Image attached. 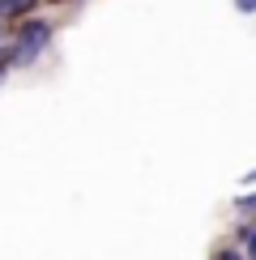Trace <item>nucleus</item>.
Segmentation results:
<instances>
[{
  "instance_id": "obj_6",
  "label": "nucleus",
  "mask_w": 256,
  "mask_h": 260,
  "mask_svg": "<svg viewBox=\"0 0 256 260\" xmlns=\"http://www.w3.org/2000/svg\"><path fill=\"white\" fill-rule=\"evenodd\" d=\"M235 5H239L243 13H252V9H256V0H235Z\"/></svg>"
},
{
  "instance_id": "obj_1",
  "label": "nucleus",
  "mask_w": 256,
  "mask_h": 260,
  "mask_svg": "<svg viewBox=\"0 0 256 260\" xmlns=\"http://www.w3.org/2000/svg\"><path fill=\"white\" fill-rule=\"evenodd\" d=\"M47 39H51V26H47V21H26V26H21V35H17V47L9 51L13 64H30L43 47H47Z\"/></svg>"
},
{
  "instance_id": "obj_2",
  "label": "nucleus",
  "mask_w": 256,
  "mask_h": 260,
  "mask_svg": "<svg viewBox=\"0 0 256 260\" xmlns=\"http://www.w3.org/2000/svg\"><path fill=\"white\" fill-rule=\"evenodd\" d=\"M35 0H0V17H26Z\"/></svg>"
},
{
  "instance_id": "obj_3",
  "label": "nucleus",
  "mask_w": 256,
  "mask_h": 260,
  "mask_svg": "<svg viewBox=\"0 0 256 260\" xmlns=\"http://www.w3.org/2000/svg\"><path fill=\"white\" fill-rule=\"evenodd\" d=\"M235 209H239L243 218H256V192H252V197H239V201H235Z\"/></svg>"
},
{
  "instance_id": "obj_5",
  "label": "nucleus",
  "mask_w": 256,
  "mask_h": 260,
  "mask_svg": "<svg viewBox=\"0 0 256 260\" xmlns=\"http://www.w3.org/2000/svg\"><path fill=\"white\" fill-rule=\"evenodd\" d=\"M248 252H252V260H256V226H252V235H248Z\"/></svg>"
},
{
  "instance_id": "obj_4",
  "label": "nucleus",
  "mask_w": 256,
  "mask_h": 260,
  "mask_svg": "<svg viewBox=\"0 0 256 260\" xmlns=\"http://www.w3.org/2000/svg\"><path fill=\"white\" fill-rule=\"evenodd\" d=\"M213 260H243V256H239V252H231V247H227V252H218Z\"/></svg>"
}]
</instances>
